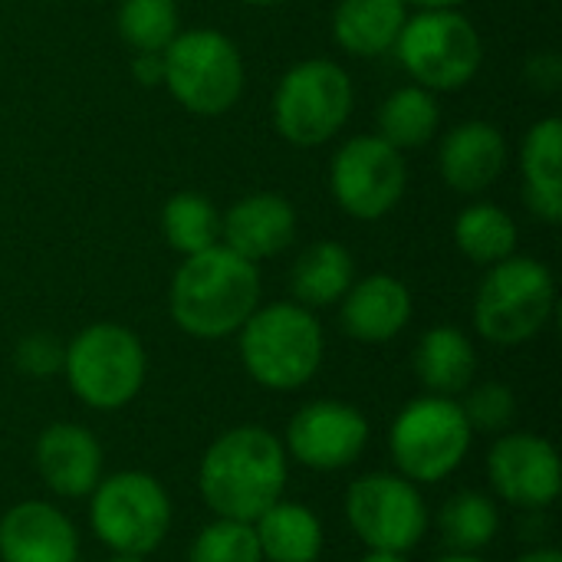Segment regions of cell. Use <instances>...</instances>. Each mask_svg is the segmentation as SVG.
<instances>
[{
  "instance_id": "6da1fadb",
  "label": "cell",
  "mask_w": 562,
  "mask_h": 562,
  "mask_svg": "<svg viewBox=\"0 0 562 562\" xmlns=\"http://www.w3.org/2000/svg\"><path fill=\"white\" fill-rule=\"evenodd\" d=\"M286 474L283 441L260 425H240L211 441L198 468V487L211 514L254 524L283 501Z\"/></svg>"
},
{
  "instance_id": "7a4b0ae2",
  "label": "cell",
  "mask_w": 562,
  "mask_h": 562,
  "mask_svg": "<svg viewBox=\"0 0 562 562\" xmlns=\"http://www.w3.org/2000/svg\"><path fill=\"white\" fill-rule=\"evenodd\" d=\"M260 303L257 263L224 244L184 257L171 280L168 306L181 333L194 339L234 336Z\"/></svg>"
},
{
  "instance_id": "3957f363",
  "label": "cell",
  "mask_w": 562,
  "mask_h": 562,
  "mask_svg": "<svg viewBox=\"0 0 562 562\" xmlns=\"http://www.w3.org/2000/svg\"><path fill=\"white\" fill-rule=\"evenodd\" d=\"M237 333L244 369L270 392H296L323 366V326L300 303L257 306Z\"/></svg>"
},
{
  "instance_id": "277c9868",
  "label": "cell",
  "mask_w": 562,
  "mask_h": 562,
  "mask_svg": "<svg viewBox=\"0 0 562 562\" xmlns=\"http://www.w3.org/2000/svg\"><path fill=\"white\" fill-rule=\"evenodd\" d=\"M471 441L474 431L454 398L422 395L395 415L389 431V454L405 481L438 484L464 464Z\"/></svg>"
},
{
  "instance_id": "5b68a950",
  "label": "cell",
  "mask_w": 562,
  "mask_h": 562,
  "mask_svg": "<svg viewBox=\"0 0 562 562\" xmlns=\"http://www.w3.org/2000/svg\"><path fill=\"white\" fill-rule=\"evenodd\" d=\"M63 372L82 405L115 412L142 392L148 359L132 329L119 323H92L66 346Z\"/></svg>"
},
{
  "instance_id": "8992f818",
  "label": "cell",
  "mask_w": 562,
  "mask_h": 562,
  "mask_svg": "<svg viewBox=\"0 0 562 562\" xmlns=\"http://www.w3.org/2000/svg\"><path fill=\"white\" fill-rule=\"evenodd\" d=\"M553 306V273L533 257H507L494 263L477 286L474 329L494 346H520L543 333Z\"/></svg>"
},
{
  "instance_id": "52a82bcc",
  "label": "cell",
  "mask_w": 562,
  "mask_h": 562,
  "mask_svg": "<svg viewBox=\"0 0 562 562\" xmlns=\"http://www.w3.org/2000/svg\"><path fill=\"white\" fill-rule=\"evenodd\" d=\"M89 520L112 553L148 557L171 530V501L158 477L145 471H119L102 477L89 494Z\"/></svg>"
},
{
  "instance_id": "ba28073f",
  "label": "cell",
  "mask_w": 562,
  "mask_h": 562,
  "mask_svg": "<svg viewBox=\"0 0 562 562\" xmlns=\"http://www.w3.org/2000/svg\"><path fill=\"white\" fill-rule=\"evenodd\" d=\"M402 66L425 86V89H461L468 86L484 59V43L474 23L458 13L454 7L425 10L405 20L395 40Z\"/></svg>"
},
{
  "instance_id": "9c48e42d",
  "label": "cell",
  "mask_w": 562,
  "mask_h": 562,
  "mask_svg": "<svg viewBox=\"0 0 562 562\" xmlns=\"http://www.w3.org/2000/svg\"><path fill=\"white\" fill-rule=\"evenodd\" d=\"M161 56L171 95L194 115H221L244 92V59L217 30L178 33Z\"/></svg>"
},
{
  "instance_id": "30bf717a",
  "label": "cell",
  "mask_w": 562,
  "mask_h": 562,
  "mask_svg": "<svg viewBox=\"0 0 562 562\" xmlns=\"http://www.w3.org/2000/svg\"><path fill=\"white\" fill-rule=\"evenodd\" d=\"M352 115V79L333 59L296 63L277 86L273 119L286 142L316 148Z\"/></svg>"
},
{
  "instance_id": "8fae6325",
  "label": "cell",
  "mask_w": 562,
  "mask_h": 562,
  "mask_svg": "<svg viewBox=\"0 0 562 562\" xmlns=\"http://www.w3.org/2000/svg\"><path fill=\"white\" fill-rule=\"evenodd\" d=\"M346 520L369 550L412 553L428 533V504L402 474H366L346 494Z\"/></svg>"
},
{
  "instance_id": "7c38bea8",
  "label": "cell",
  "mask_w": 562,
  "mask_h": 562,
  "mask_svg": "<svg viewBox=\"0 0 562 562\" xmlns=\"http://www.w3.org/2000/svg\"><path fill=\"white\" fill-rule=\"evenodd\" d=\"M408 168L398 148L379 135L349 138L329 168V184L339 207L359 221L385 217L405 194Z\"/></svg>"
},
{
  "instance_id": "4fadbf2b",
  "label": "cell",
  "mask_w": 562,
  "mask_h": 562,
  "mask_svg": "<svg viewBox=\"0 0 562 562\" xmlns=\"http://www.w3.org/2000/svg\"><path fill=\"white\" fill-rule=\"evenodd\" d=\"M369 445L366 415L339 398H316L303 405L286 425V454L310 471L329 474L352 468Z\"/></svg>"
},
{
  "instance_id": "5bb4252c",
  "label": "cell",
  "mask_w": 562,
  "mask_h": 562,
  "mask_svg": "<svg viewBox=\"0 0 562 562\" xmlns=\"http://www.w3.org/2000/svg\"><path fill=\"white\" fill-rule=\"evenodd\" d=\"M487 477L501 501L520 510H547L562 491L560 454L540 435H501L487 454Z\"/></svg>"
},
{
  "instance_id": "9a60e30c",
  "label": "cell",
  "mask_w": 562,
  "mask_h": 562,
  "mask_svg": "<svg viewBox=\"0 0 562 562\" xmlns=\"http://www.w3.org/2000/svg\"><path fill=\"white\" fill-rule=\"evenodd\" d=\"M40 481L66 501L89 497L102 481V445L76 422H56L43 428L33 448Z\"/></svg>"
},
{
  "instance_id": "2e32d148",
  "label": "cell",
  "mask_w": 562,
  "mask_h": 562,
  "mask_svg": "<svg viewBox=\"0 0 562 562\" xmlns=\"http://www.w3.org/2000/svg\"><path fill=\"white\" fill-rule=\"evenodd\" d=\"M76 560L79 533L59 507L46 501H23L0 517V562Z\"/></svg>"
},
{
  "instance_id": "e0dca14e",
  "label": "cell",
  "mask_w": 562,
  "mask_h": 562,
  "mask_svg": "<svg viewBox=\"0 0 562 562\" xmlns=\"http://www.w3.org/2000/svg\"><path fill=\"white\" fill-rule=\"evenodd\" d=\"M339 303V323L346 336L369 346L392 342L412 319V293L398 277L389 273H375L352 283Z\"/></svg>"
},
{
  "instance_id": "ac0fdd59",
  "label": "cell",
  "mask_w": 562,
  "mask_h": 562,
  "mask_svg": "<svg viewBox=\"0 0 562 562\" xmlns=\"http://www.w3.org/2000/svg\"><path fill=\"white\" fill-rule=\"evenodd\" d=\"M224 247L257 263L283 254L296 237V211L280 194H250L237 201L221 224Z\"/></svg>"
},
{
  "instance_id": "d6986e66",
  "label": "cell",
  "mask_w": 562,
  "mask_h": 562,
  "mask_svg": "<svg viewBox=\"0 0 562 562\" xmlns=\"http://www.w3.org/2000/svg\"><path fill=\"white\" fill-rule=\"evenodd\" d=\"M438 165H441V178L454 191L477 194L504 175L507 142L501 128L491 122H464L445 135Z\"/></svg>"
},
{
  "instance_id": "ffe728a7",
  "label": "cell",
  "mask_w": 562,
  "mask_h": 562,
  "mask_svg": "<svg viewBox=\"0 0 562 562\" xmlns=\"http://www.w3.org/2000/svg\"><path fill=\"white\" fill-rule=\"evenodd\" d=\"M524 165V198L527 207L547 221H562V122L560 119H543L537 122L520 151Z\"/></svg>"
},
{
  "instance_id": "44dd1931",
  "label": "cell",
  "mask_w": 562,
  "mask_h": 562,
  "mask_svg": "<svg viewBox=\"0 0 562 562\" xmlns=\"http://www.w3.org/2000/svg\"><path fill=\"white\" fill-rule=\"evenodd\" d=\"M415 375L428 389V395L454 398L471 389V382L477 375V352L461 329L435 326L418 339Z\"/></svg>"
},
{
  "instance_id": "7402d4cb",
  "label": "cell",
  "mask_w": 562,
  "mask_h": 562,
  "mask_svg": "<svg viewBox=\"0 0 562 562\" xmlns=\"http://www.w3.org/2000/svg\"><path fill=\"white\" fill-rule=\"evenodd\" d=\"M263 562H316L323 557V524L306 504L277 501L254 520Z\"/></svg>"
},
{
  "instance_id": "603a6c76",
  "label": "cell",
  "mask_w": 562,
  "mask_h": 562,
  "mask_svg": "<svg viewBox=\"0 0 562 562\" xmlns=\"http://www.w3.org/2000/svg\"><path fill=\"white\" fill-rule=\"evenodd\" d=\"M405 20V0H339L333 33L346 53L372 59L395 46Z\"/></svg>"
},
{
  "instance_id": "cb8c5ba5",
  "label": "cell",
  "mask_w": 562,
  "mask_h": 562,
  "mask_svg": "<svg viewBox=\"0 0 562 562\" xmlns=\"http://www.w3.org/2000/svg\"><path fill=\"white\" fill-rule=\"evenodd\" d=\"M352 277H356L352 254L336 240H319V244L306 247L300 254V260L293 263L290 290L300 306L319 310V306L339 303L346 296V290L352 286Z\"/></svg>"
},
{
  "instance_id": "d4e9b609",
  "label": "cell",
  "mask_w": 562,
  "mask_h": 562,
  "mask_svg": "<svg viewBox=\"0 0 562 562\" xmlns=\"http://www.w3.org/2000/svg\"><path fill=\"white\" fill-rule=\"evenodd\" d=\"M438 530L451 553H481L501 533V510L487 494L461 491L441 507Z\"/></svg>"
},
{
  "instance_id": "484cf974",
  "label": "cell",
  "mask_w": 562,
  "mask_h": 562,
  "mask_svg": "<svg viewBox=\"0 0 562 562\" xmlns=\"http://www.w3.org/2000/svg\"><path fill=\"white\" fill-rule=\"evenodd\" d=\"M438 102L425 86H402L395 89L379 109V138L392 148H418L438 132Z\"/></svg>"
},
{
  "instance_id": "4316f807",
  "label": "cell",
  "mask_w": 562,
  "mask_h": 562,
  "mask_svg": "<svg viewBox=\"0 0 562 562\" xmlns=\"http://www.w3.org/2000/svg\"><path fill=\"white\" fill-rule=\"evenodd\" d=\"M454 240L468 260H474L481 267H494V263L514 257L517 224L497 204H471L454 224Z\"/></svg>"
},
{
  "instance_id": "83f0119b",
  "label": "cell",
  "mask_w": 562,
  "mask_h": 562,
  "mask_svg": "<svg viewBox=\"0 0 562 562\" xmlns=\"http://www.w3.org/2000/svg\"><path fill=\"white\" fill-rule=\"evenodd\" d=\"M161 234H165L171 250H178L184 257L201 254V250L221 244L217 207L194 191H181L161 211Z\"/></svg>"
},
{
  "instance_id": "f1b7e54d",
  "label": "cell",
  "mask_w": 562,
  "mask_h": 562,
  "mask_svg": "<svg viewBox=\"0 0 562 562\" xmlns=\"http://www.w3.org/2000/svg\"><path fill=\"white\" fill-rule=\"evenodd\" d=\"M115 23L132 49L165 53L178 36V7L175 0H122Z\"/></svg>"
},
{
  "instance_id": "f546056e",
  "label": "cell",
  "mask_w": 562,
  "mask_h": 562,
  "mask_svg": "<svg viewBox=\"0 0 562 562\" xmlns=\"http://www.w3.org/2000/svg\"><path fill=\"white\" fill-rule=\"evenodd\" d=\"M188 562H263L254 524L217 517L191 543Z\"/></svg>"
},
{
  "instance_id": "4dcf8cb0",
  "label": "cell",
  "mask_w": 562,
  "mask_h": 562,
  "mask_svg": "<svg viewBox=\"0 0 562 562\" xmlns=\"http://www.w3.org/2000/svg\"><path fill=\"white\" fill-rule=\"evenodd\" d=\"M471 431H487V435H504L517 415V398L507 385L501 382H484L471 389L468 402L461 405Z\"/></svg>"
},
{
  "instance_id": "1f68e13d",
  "label": "cell",
  "mask_w": 562,
  "mask_h": 562,
  "mask_svg": "<svg viewBox=\"0 0 562 562\" xmlns=\"http://www.w3.org/2000/svg\"><path fill=\"white\" fill-rule=\"evenodd\" d=\"M16 369L23 375L33 379H49L56 372H63V359H66V346L53 336V333H26L16 342Z\"/></svg>"
},
{
  "instance_id": "d6a6232c",
  "label": "cell",
  "mask_w": 562,
  "mask_h": 562,
  "mask_svg": "<svg viewBox=\"0 0 562 562\" xmlns=\"http://www.w3.org/2000/svg\"><path fill=\"white\" fill-rule=\"evenodd\" d=\"M527 76H530V86H537V89H543V92H553L562 79L560 59H557L553 53H543V56H537V59L530 63Z\"/></svg>"
},
{
  "instance_id": "836d02e7",
  "label": "cell",
  "mask_w": 562,
  "mask_h": 562,
  "mask_svg": "<svg viewBox=\"0 0 562 562\" xmlns=\"http://www.w3.org/2000/svg\"><path fill=\"white\" fill-rule=\"evenodd\" d=\"M132 72H135V79L145 82V86L165 82V56H161V53H138L135 63H132Z\"/></svg>"
},
{
  "instance_id": "e575fe53",
  "label": "cell",
  "mask_w": 562,
  "mask_h": 562,
  "mask_svg": "<svg viewBox=\"0 0 562 562\" xmlns=\"http://www.w3.org/2000/svg\"><path fill=\"white\" fill-rule=\"evenodd\" d=\"M514 562H562V553L553 550V547H540V550H530V553L517 557Z\"/></svg>"
},
{
  "instance_id": "d590c367",
  "label": "cell",
  "mask_w": 562,
  "mask_h": 562,
  "mask_svg": "<svg viewBox=\"0 0 562 562\" xmlns=\"http://www.w3.org/2000/svg\"><path fill=\"white\" fill-rule=\"evenodd\" d=\"M359 562H408V553H389V550H369Z\"/></svg>"
},
{
  "instance_id": "8d00e7d4",
  "label": "cell",
  "mask_w": 562,
  "mask_h": 562,
  "mask_svg": "<svg viewBox=\"0 0 562 562\" xmlns=\"http://www.w3.org/2000/svg\"><path fill=\"white\" fill-rule=\"evenodd\" d=\"M405 3H418V7H425V10H445V7H458V3H464V0H405Z\"/></svg>"
},
{
  "instance_id": "74e56055",
  "label": "cell",
  "mask_w": 562,
  "mask_h": 562,
  "mask_svg": "<svg viewBox=\"0 0 562 562\" xmlns=\"http://www.w3.org/2000/svg\"><path fill=\"white\" fill-rule=\"evenodd\" d=\"M435 562H487V560H481L477 553H448V557H441V560H435Z\"/></svg>"
},
{
  "instance_id": "f35d334b",
  "label": "cell",
  "mask_w": 562,
  "mask_h": 562,
  "mask_svg": "<svg viewBox=\"0 0 562 562\" xmlns=\"http://www.w3.org/2000/svg\"><path fill=\"white\" fill-rule=\"evenodd\" d=\"M109 562H145V557H135V553H112Z\"/></svg>"
},
{
  "instance_id": "ab89813d",
  "label": "cell",
  "mask_w": 562,
  "mask_h": 562,
  "mask_svg": "<svg viewBox=\"0 0 562 562\" xmlns=\"http://www.w3.org/2000/svg\"><path fill=\"white\" fill-rule=\"evenodd\" d=\"M244 3H254V7H273V3H283V0H244Z\"/></svg>"
},
{
  "instance_id": "60d3db41",
  "label": "cell",
  "mask_w": 562,
  "mask_h": 562,
  "mask_svg": "<svg viewBox=\"0 0 562 562\" xmlns=\"http://www.w3.org/2000/svg\"><path fill=\"white\" fill-rule=\"evenodd\" d=\"M76 562H79V560H76Z\"/></svg>"
}]
</instances>
